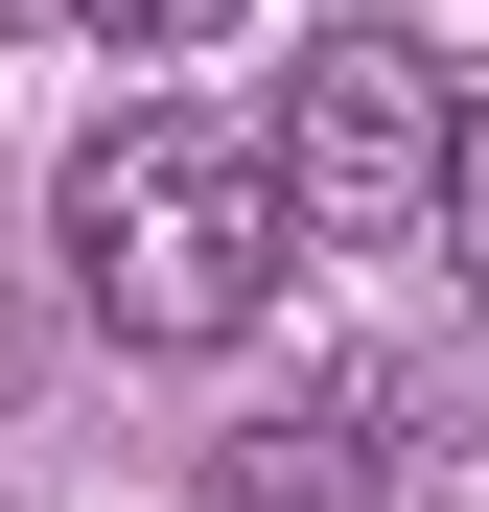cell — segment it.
Masks as SVG:
<instances>
[{"mask_svg": "<svg viewBox=\"0 0 489 512\" xmlns=\"http://www.w3.org/2000/svg\"><path fill=\"white\" fill-rule=\"evenodd\" d=\"M420 233H443V280L489 303V70H466V117H443V210H420Z\"/></svg>", "mask_w": 489, "mask_h": 512, "instance_id": "277c9868", "label": "cell"}, {"mask_svg": "<svg viewBox=\"0 0 489 512\" xmlns=\"http://www.w3.org/2000/svg\"><path fill=\"white\" fill-rule=\"evenodd\" d=\"M47 233H70V303H94L117 350H233V326L280 303V256H303L280 163L210 140V117H117V140H70Z\"/></svg>", "mask_w": 489, "mask_h": 512, "instance_id": "6da1fadb", "label": "cell"}, {"mask_svg": "<svg viewBox=\"0 0 489 512\" xmlns=\"http://www.w3.org/2000/svg\"><path fill=\"white\" fill-rule=\"evenodd\" d=\"M70 24H94L117 70H187V47H233V24H257V0H70Z\"/></svg>", "mask_w": 489, "mask_h": 512, "instance_id": "5b68a950", "label": "cell"}, {"mask_svg": "<svg viewBox=\"0 0 489 512\" xmlns=\"http://www.w3.org/2000/svg\"><path fill=\"white\" fill-rule=\"evenodd\" d=\"M443 117H466V70H443V47H396V24H326V47L280 70L257 163H280V210H303L326 256H396V233L443 210Z\"/></svg>", "mask_w": 489, "mask_h": 512, "instance_id": "7a4b0ae2", "label": "cell"}, {"mask_svg": "<svg viewBox=\"0 0 489 512\" xmlns=\"http://www.w3.org/2000/svg\"><path fill=\"white\" fill-rule=\"evenodd\" d=\"M0 373H24V326H0Z\"/></svg>", "mask_w": 489, "mask_h": 512, "instance_id": "8992f818", "label": "cell"}, {"mask_svg": "<svg viewBox=\"0 0 489 512\" xmlns=\"http://www.w3.org/2000/svg\"><path fill=\"white\" fill-rule=\"evenodd\" d=\"M210 512H373V396H303V419H233Z\"/></svg>", "mask_w": 489, "mask_h": 512, "instance_id": "3957f363", "label": "cell"}]
</instances>
